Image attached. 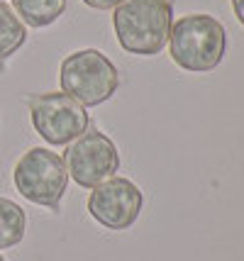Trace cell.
Returning a JSON list of instances; mask_svg holds the SVG:
<instances>
[{
  "instance_id": "cell-1",
  "label": "cell",
  "mask_w": 244,
  "mask_h": 261,
  "mask_svg": "<svg viewBox=\"0 0 244 261\" xmlns=\"http://www.w3.org/2000/svg\"><path fill=\"white\" fill-rule=\"evenodd\" d=\"M174 10L169 0H122L115 5L113 27L127 54L154 57L169 44Z\"/></svg>"
},
{
  "instance_id": "cell-2",
  "label": "cell",
  "mask_w": 244,
  "mask_h": 261,
  "mask_svg": "<svg viewBox=\"0 0 244 261\" xmlns=\"http://www.w3.org/2000/svg\"><path fill=\"white\" fill-rule=\"evenodd\" d=\"M169 49H171L174 64L183 71H191V73L212 71L222 61L227 49L225 27L220 20L205 12L183 15L171 24Z\"/></svg>"
},
{
  "instance_id": "cell-3",
  "label": "cell",
  "mask_w": 244,
  "mask_h": 261,
  "mask_svg": "<svg viewBox=\"0 0 244 261\" xmlns=\"http://www.w3.org/2000/svg\"><path fill=\"white\" fill-rule=\"evenodd\" d=\"M59 83H61V93L81 102L83 108H93L115 95L120 86V73L103 51L81 49L61 61Z\"/></svg>"
},
{
  "instance_id": "cell-4",
  "label": "cell",
  "mask_w": 244,
  "mask_h": 261,
  "mask_svg": "<svg viewBox=\"0 0 244 261\" xmlns=\"http://www.w3.org/2000/svg\"><path fill=\"white\" fill-rule=\"evenodd\" d=\"M12 181H15V188L20 191V195L27 198L30 203L54 207L66 193L69 171L57 151L44 147H32L15 164Z\"/></svg>"
},
{
  "instance_id": "cell-5",
  "label": "cell",
  "mask_w": 244,
  "mask_h": 261,
  "mask_svg": "<svg viewBox=\"0 0 244 261\" xmlns=\"http://www.w3.org/2000/svg\"><path fill=\"white\" fill-rule=\"evenodd\" d=\"M30 115L39 137L57 147L71 144L88 127L86 108L66 93H42L30 98Z\"/></svg>"
},
{
  "instance_id": "cell-6",
  "label": "cell",
  "mask_w": 244,
  "mask_h": 261,
  "mask_svg": "<svg viewBox=\"0 0 244 261\" xmlns=\"http://www.w3.org/2000/svg\"><path fill=\"white\" fill-rule=\"evenodd\" d=\"M66 171L81 188H95L103 181L113 178L120 169V154L115 142L103 132H83L73 139L64 154Z\"/></svg>"
},
{
  "instance_id": "cell-7",
  "label": "cell",
  "mask_w": 244,
  "mask_h": 261,
  "mask_svg": "<svg viewBox=\"0 0 244 261\" xmlns=\"http://www.w3.org/2000/svg\"><path fill=\"white\" fill-rule=\"evenodd\" d=\"M142 203H144L142 191L129 178L113 176L93 188V193L88 198V213L103 227L120 232L137 222Z\"/></svg>"
},
{
  "instance_id": "cell-8",
  "label": "cell",
  "mask_w": 244,
  "mask_h": 261,
  "mask_svg": "<svg viewBox=\"0 0 244 261\" xmlns=\"http://www.w3.org/2000/svg\"><path fill=\"white\" fill-rule=\"evenodd\" d=\"M12 5L22 24L30 27H47L66 10V0H12Z\"/></svg>"
},
{
  "instance_id": "cell-9",
  "label": "cell",
  "mask_w": 244,
  "mask_h": 261,
  "mask_svg": "<svg viewBox=\"0 0 244 261\" xmlns=\"http://www.w3.org/2000/svg\"><path fill=\"white\" fill-rule=\"evenodd\" d=\"M27 217L24 210L10 198H0V249H10L24 237Z\"/></svg>"
},
{
  "instance_id": "cell-10",
  "label": "cell",
  "mask_w": 244,
  "mask_h": 261,
  "mask_svg": "<svg viewBox=\"0 0 244 261\" xmlns=\"http://www.w3.org/2000/svg\"><path fill=\"white\" fill-rule=\"evenodd\" d=\"M27 39V30H24L22 20L15 15L10 5L0 3V61L10 59Z\"/></svg>"
},
{
  "instance_id": "cell-11",
  "label": "cell",
  "mask_w": 244,
  "mask_h": 261,
  "mask_svg": "<svg viewBox=\"0 0 244 261\" xmlns=\"http://www.w3.org/2000/svg\"><path fill=\"white\" fill-rule=\"evenodd\" d=\"M83 3L91 5V8H95V10H110V8L120 5L122 0H83Z\"/></svg>"
},
{
  "instance_id": "cell-12",
  "label": "cell",
  "mask_w": 244,
  "mask_h": 261,
  "mask_svg": "<svg viewBox=\"0 0 244 261\" xmlns=\"http://www.w3.org/2000/svg\"><path fill=\"white\" fill-rule=\"evenodd\" d=\"M232 10L237 15V20L244 24V0H232Z\"/></svg>"
},
{
  "instance_id": "cell-13",
  "label": "cell",
  "mask_w": 244,
  "mask_h": 261,
  "mask_svg": "<svg viewBox=\"0 0 244 261\" xmlns=\"http://www.w3.org/2000/svg\"><path fill=\"white\" fill-rule=\"evenodd\" d=\"M0 261H5V259H3V256H0Z\"/></svg>"
},
{
  "instance_id": "cell-14",
  "label": "cell",
  "mask_w": 244,
  "mask_h": 261,
  "mask_svg": "<svg viewBox=\"0 0 244 261\" xmlns=\"http://www.w3.org/2000/svg\"><path fill=\"white\" fill-rule=\"evenodd\" d=\"M0 3H3V0H0Z\"/></svg>"
}]
</instances>
